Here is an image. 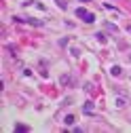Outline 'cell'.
Returning a JSON list of instances; mask_svg holds the SVG:
<instances>
[{"mask_svg": "<svg viewBox=\"0 0 131 133\" xmlns=\"http://www.w3.org/2000/svg\"><path fill=\"white\" fill-rule=\"evenodd\" d=\"M76 15H78V17H83L87 23H93V21H95V17H93L91 13H87L85 9H78V11H76Z\"/></svg>", "mask_w": 131, "mask_h": 133, "instance_id": "1", "label": "cell"}, {"mask_svg": "<svg viewBox=\"0 0 131 133\" xmlns=\"http://www.w3.org/2000/svg\"><path fill=\"white\" fill-rule=\"evenodd\" d=\"M74 121H76V118L70 114V116H66V121H63V123H66V125H74Z\"/></svg>", "mask_w": 131, "mask_h": 133, "instance_id": "2", "label": "cell"}, {"mask_svg": "<svg viewBox=\"0 0 131 133\" xmlns=\"http://www.w3.org/2000/svg\"><path fill=\"white\" fill-rule=\"evenodd\" d=\"M83 110H85V112H87V114H89V112H93V104H91V102H87V104H85V108H83Z\"/></svg>", "mask_w": 131, "mask_h": 133, "instance_id": "3", "label": "cell"}, {"mask_svg": "<svg viewBox=\"0 0 131 133\" xmlns=\"http://www.w3.org/2000/svg\"><path fill=\"white\" fill-rule=\"evenodd\" d=\"M110 72H112V76H121V68H119V65H114Z\"/></svg>", "mask_w": 131, "mask_h": 133, "instance_id": "4", "label": "cell"}, {"mask_svg": "<svg viewBox=\"0 0 131 133\" xmlns=\"http://www.w3.org/2000/svg\"><path fill=\"white\" fill-rule=\"evenodd\" d=\"M15 131H28L25 125H15Z\"/></svg>", "mask_w": 131, "mask_h": 133, "instance_id": "5", "label": "cell"}, {"mask_svg": "<svg viewBox=\"0 0 131 133\" xmlns=\"http://www.w3.org/2000/svg\"><path fill=\"white\" fill-rule=\"evenodd\" d=\"M57 4H59L61 9H66V2H63V0H57Z\"/></svg>", "mask_w": 131, "mask_h": 133, "instance_id": "6", "label": "cell"}]
</instances>
